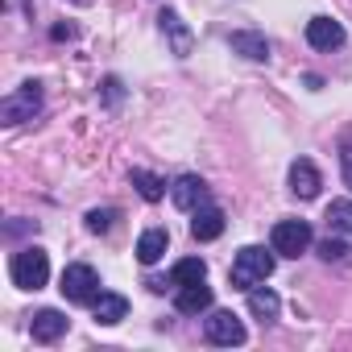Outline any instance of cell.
<instances>
[{"instance_id":"6da1fadb","label":"cell","mask_w":352,"mask_h":352,"mask_svg":"<svg viewBox=\"0 0 352 352\" xmlns=\"http://www.w3.org/2000/svg\"><path fill=\"white\" fill-rule=\"evenodd\" d=\"M270 274H274V253H265L261 245H245L236 253V261H232V286L236 290H253Z\"/></svg>"},{"instance_id":"7a4b0ae2","label":"cell","mask_w":352,"mask_h":352,"mask_svg":"<svg viewBox=\"0 0 352 352\" xmlns=\"http://www.w3.org/2000/svg\"><path fill=\"white\" fill-rule=\"evenodd\" d=\"M46 278H50V257H46V249L30 245V249H21V253L13 257V282H17L21 290H42Z\"/></svg>"},{"instance_id":"3957f363","label":"cell","mask_w":352,"mask_h":352,"mask_svg":"<svg viewBox=\"0 0 352 352\" xmlns=\"http://www.w3.org/2000/svg\"><path fill=\"white\" fill-rule=\"evenodd\" d=\"M42 108V87L38 83H21L17 91H9L0 100V120L5 124H21V120H34Z\"/></svg>"},{"instance_id":"277c9868","label":"cell","mask_w":352,"mask_h":352,"mask_svg":"<svg viewBox=\"0 0 352 352\" xmlns=\"http://www.w3.org/2000/svg\"><path fill=\"white\" fill-rule=\"evenodd\" d=\"M58 290L67 294V302H96V298L104 294V290H100V274H96L91 265H67Z\"/></svg>"},{"instance_id":"5b68a950","label":"cell","mask_w":352,"mask_h":352,"mask_svg":"<svg viewBox=\"0 0 352 352\" xmlns=\"http://www.w3.org/2000/svg\"><path fill=\"white\" fill-rule=\"evenodd\" d=\"M270 241H274V253H282V257H298V253L311 249V224H307V220H278Z\"/></svg>"},{"instance_id":"8992f818","label":"cell","mask_w":352,"mask_h":352,"mask_svg":"<svg viewBox=\"0 0 352 352\" xmlns=\"http://www.w3.org/2000/svg\"><path fill=\"white\" fill-rule=\"evenodd\" d=\"M204 336H208V344L236 348V344H245V323H241L232 311H212V315L204 319Z\"/></svg>"},{"instance_id":"52a82bcc","label":"cell","mask_w":352,"mask_h":352,"mask_svg":"<svg viewBox=\"0 0 352 352\" xmlns=\"http://www.w3.org/2000/svg\"><path fill=\"white\" fill-rule=\"evenodd\" d=\"M170 199H174V208H183V212H199L204 199H208V183L199 179V174H183V179H174Z\"/></svg>"},{"instance_id":"ba28073f","label":"cell","mask_w":352,"mask_h":352,"mask_svg":"<svg viewBox=\"0 0 352 352\" xmlns=\"http://www.w3.org/2000/svg\"><path fill=\"white\" fill-rule=\"evenodd\" d=\"M157 25H162V34L170 38V50H174V54H179V58H187V54H191L195 38H191V30L183 25V17H179V13H174V9H162Z\"/></svg>"},{"instance_id":"9c48e42d","label":"cell","mask_w":352,"mask_h":352,"mask_svg":"<svg viewBox=\"0 0 352 352\" xmlns=\"http://www.w3.org/2000/svg\"><path fill=\"white\" fill-rule=\"evenodd\" d=\"M307 42L315 50H336V46H344V25L331 21V17H311L307 21Z\"/></svg>"},{"instance_id":"30bf717a","label":"cell","mask_w":352,"mask_h":352,"mask_svg":"<svg viewBox=\"0 0 352 352\" xmlns=\"http://www.w3.org/2000/svg\"><path fill=\"white\" fill-rule=\"evenodd\" d=\"M319 187H323L319 170H315L307 157H298V162L290 166V191H294L298 199H315V195H319Z\"/></svg>"},{"instance_id":"8fae6325","label":"cell","mask_w":352,"mask_h":352,"mask_svg":"<svg viewBox=\"0 0 352 352\" xmlns=\"http://www.w3.org/2000/svg\"><path fill=\"white\" fill-rule=\"evenodd\" d=\"M174 307H179L183 315H199L212 307V286L208 282H191V286H179V294H174Z\"/></svg>"},{"instance_id":"7c38bea8","label":"cell","mask_w":352,"mask_h":352,"mask_svg":"<svg viewBox=\"0 0 352 352\" xmlns=\"http://www.w3.org/2000/svg\"><path fill=\"white\" fill-rule=\"evenodd\" d=\"M224 224H228V220H224L220 208H199L195 220H191V236H195V241H216V236L224 232Z\"/></svg>"},{"instance_id":"4fadbf2b","label":"cell","mask_w":352,"mask_h":352,"mask_svg":"<svg viewBox=\"0 0 352 352\" xmlns=\"http://www.w3.org/2000/svg\"><path fill=\"white\" fill-rule=\"evenodd\" d=\"M166 245H170L166 228H145V232H141V241H137V261H141V265H153V261H162Z\"/></svg>"},{"instance_id":"5bb4252c","label":"cell","mask_w":352,"mask_h":352,"mask_svg":"<svg viewBox=\"0 0 352 352\" xmlns=\"http://www.w3.org/2000/svg\"><path fill=\"white\" fill-rule=\"evenodd\" d=\"M63 331H67V315H63V311L46 307V311H38V315H34V340L50 344V340H58Z\"/></svg>"},{"instance_id":"9a60e30c","label":"cell","mask_w":352,"mask_h":352,"mask_svg":"<svg viewBox=\"0 0 352 352\" xmlns=\"http://www.w3.org/2000/svg\"><path fill=\"white\" fill-rule=\"evenodd\" d=\"M228 46H232V54H245V58H253V63H265L270 58V42L261 38V34H232L228 38Z\"/></svg>"},{"instance_id":"2e32d148","label":"cell","mask_w":352,"mask_h":352,"mask_svg":"<svg viewBox=\"0 0 352 352\" xmlns=\"http://www.w3.org/2000/svg\"><path fill=\"white\" fill-rule=\"evenodd\" d=\"M91 307H96V323H104V327H112V323H120L129 315V298L124 294H100Z\"/></svg>"},{"instance_id":"e0dca14e","label":"cell","mask_w":352,"mask_h":352,"mask_svg":"<svg viewBox=\"0 0 352 352\" xmlns=\"http://www.w3.org/2000/svg\"><path fill=\"white\" fill-rule=\"evenodd\" d=\"M129 183L137 187V195H141L145 204H157V199L166 195V183L157 179V174H149V170H133V174H129Z\"/></svg>"},{"instance_id":"ac0fdd59","label":"cell","mask_w":352,"mask_h":352,"mask_svg":"<svg viewBox=\"0 0 352 352\" xmlns=\"http://www.w3.org/2000/svg\"><path fill=\"white\" fill-rule=\"evenodd\" d=\"M204 278H208V265L199 257H187L170 270V286H191V282H204Z\"/></svg>"},{"instance_id":"d6986e66","label":"cell","mask_w":352,"mask_h":352,"mask_svg":"<svg viewBox=\"0 0 352 352\" xmlns=\"http://www.w3.org/2000/svg\"><path fill=\"white\" fill-rule=\"evenodd\" d=\"M278 307H282V298H278L274 290H261V286H253V290H249V311H253L257 319H274V315H278Z\"/></svg>"},{"instance_id":"ffe728a7","label":"cell","mask_w":352,"mask_h":352,"mask_svg":"<svg viewBox=\"0 0 352 352\" xmlns=\"http://www.w3.org/2000/svg\"><path fill=\"white\" fill-rule=\"evenodd\" d=\"M327 224H331V228L352 232V204H348V199H336V204L327 208Z\"/></svg>"},{"instance_id":"44dd1931","label":"cell","mask_w":352,"mask_h":352,"mask_svg":"<svg viewBox=\"0 0 352 352\" xmlns=\"http://www.w3.org/2000/svg\"><path fill=\"white\" fill-rule=\"evenodd\" d=\"M116 220H120L116 208H96V212H87V228H91V232H108Z\"/></svg>"},{"instance_id":"7402d4cb","label":"cell","mask_w":352,"mask_h":352,"mask_svg":"<svg viewBox=\"0 0 352 352\" xmlns=\"http://www.w3.org/2000/svg\"><path fill=\"white\" fill-rule=\"evenodd\" d=\"M319 257H323V261H344V257H348V245L336 241V236H327V241H319Z\"/></svg>"},{"instance_id":"603a6c76","label":"cell","mask_w":352,"mask_h":352,"mask_svg":"<svg viewBox=\"0 0 352 352\" xmlns=\"http://www.w3.org/2000/svg\"><path fill=\"white\" fill-rule=\"evenodd\" d=\"M104 96H108V104L116 108V104H120V96H124V83H120V79H104Z\"/></svg>"},{"instance_id":"cb8c5ba5","label":"cell","mask_w":352,"mask_h":352,"mask_svg":"<svg viewBox=\"0 0 352 352\" xmlns=\"http://www.w3.org/2000/svg\"><path fill=\"white\" fill-rule=\"evenodd\" d=\"M340 157H344V183L352 187V145H344V153H340Z\"/></svg>"},{"instance_id":"d4e9b609","label":"cell","mask_w":352,"mask_h":352,"mask_svg":"<svg viewBox=\"0 0 352 352\" xmlns=\"http://www.w3.org/2000/svg\"><path fill=\"white\" fill-rule=\"evenodd\" d=\"M75 5H83V0H75Z\"/></svg>"}]
</instances>
